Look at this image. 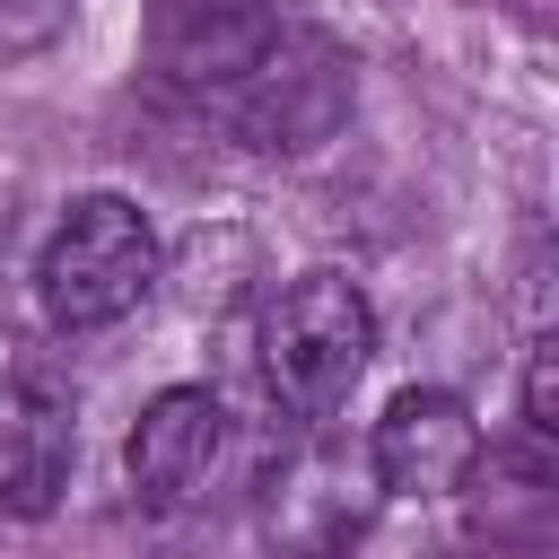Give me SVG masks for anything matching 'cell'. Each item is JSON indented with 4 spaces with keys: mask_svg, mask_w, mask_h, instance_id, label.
Listing matches in <instances>:
<instances>
[{
    "mask_svg": "<svg viewBox=\"0 0 559 559\" xmlns=\"http://www.w3.org/2000/svg\"><path fill=\"white\" fill-rule=\"evenodd\" d=\"M271 35H280V0H148V17H140V70L166 96L218 105L262 61Z\"/></svg>",
    "mask_w": 559,
    "mask_h": 559,
    "instance_id": "cell-4",
    "label": "cell"
},
{
    "mask_svg": "<svg viewBox=\"0 0 559 559\" xmlns=\"http://www.w3.org/2000/svg\"><path fill=\"white\" fill-rule=\"evenodd\" d=\"M79 463V411L52 376H0V515H52Z\"/></svg>",
    "mask_w": 559,
    "mask_h": 559,
    "instance_id": "cell-7",
    "label": "cell"
},
{
    "mask_svg": "<svg viewBox=\"0 0 559 559\" xmlns=\"http://www.w3.org/2000/svg\"><path fill=\"white\" fill-rule=\"evenodd\" d=\"M61 26H70V0H0V61L44 52Z\"/></svg>",
    "mask_w": 559,
    "mask_h": 559,
    "instance_id": "cell-8",
    "label": "cell"
},
{
    "mask_svg": "<svg viewBox=\"0 0 559 559\" xmlns=\"http://www.w3.org/2000/svg\"><path fill=\"white\" fill-rule=\"evenodd\" d=\"M236 140L262 157H306L349 122V52L314 26H280L262 44V61L218 96Z\"/></svg>",
    "mask_w": 559,
    "mask_h": 559,
    "instance_id": "cell-3",
    "label": "cell"
},
{
    "mask_svg": "<svg viewBox=\"0 0 559 559\" xmlns=\"http://www.w3.org/2000/svg\"><path fill=\"white\" fill-rule=\"evenodd\" d=\"M524 428H533V437H559V341H533V367H524Z\"/></svg>",
    "mask_w": 559,
    "mask_h": 559,
    "instance_id": "cell-9",
    "label": "cell"
},
{
    "mask_svg": "<svg viewBox=\"0 0 559 559\" xmlns=\"http://www.w3.org/2000/svg\"><path fill=\"white\" fill-rule=\"evenodd\" d=\"M376 358V306L349 271H306L262 314V376L297 419H332Z\"/></svg>",
    "mask_w": 559,
    "mask_h": 559,
    "instance_id": "cell-2",
    "label": "cell"
},
{
    "mask_svg": "<svg viewBox=\"0 0 559 559\" xmlns=\"http://www.w3.org/2000/svg\"><path fill=\"white\" fill-rule=\"evenodd\" d=\"M157 288V236L140 218V201L122 192H79L61 210V227L44 236L35 262V306L52 332H105L122 323L140 297Z\"/></svg>",
    "mask_w": 559,
    "mask_h": 559,
    "instance_id": "cell-1",
    "label": "cell"
},
{
    "mask_svg": "<svg viewBox=\"0 0 559 559\" xmlns=\"http://www.w3.org/2000/svg\"><path fill=\"white\" fill-rule=\"evenodd\" d=\"M122 463H131L140 507H157V515L201 507L210 480H218V463H227V402H218L210 384H166V393L140 411Z\"/></svg>",
    "mask_w": 559,
    "mask_h": 559,
    "instance_id": "cell-6",
    "label": "cell"
},
{
    "mask_svg": "<svg viewBox=\"0 0 559 559\" xmlns=\"http://www.w3.org/2000/svg\"><path fill=\"white\" fill-rule=\"evenodd\" d=\"M376 480H384V498H411V507H428V498H454V489H472V472H480V419H472V402L463 393H445V384H411V393H393L384 402V419H376Z\"/></svg>",
    "mask_w": 559,
    "mask_h": 559,
    "instance_id": "cell-5",
    "label": "cell"
}]
</instances>
